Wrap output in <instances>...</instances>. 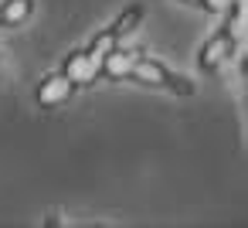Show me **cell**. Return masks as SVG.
Wrapping results in <instances>:
<instances>
[{"instance_id": "cell-1", "label": "cell", "mask_w": 248, "mask_h": 228, "mask_svg": "<svg viewBox=\"0 0 248 228\" xmlns=\"http://www.w3.org/2000/svg\"><path fill=\"white\" fill-rule=\"evenodd\" d=\"M129 79H140V82H150V85H163V89H170V92H177V96H194V82H187L184 75L163 68L156 58H143V55H136Z\"/></svg>"}, {"instance_id": "cell-2", "label": "cell", "mask_w": 248, "mask_h": 228, "mask_svg": "<svg viewBox=\"0 0 248 228\" xmlns=\"http://www.w3.org/2000/svg\"><path fill=\"white\" fill-rule=\"evenodd\" d=\"M143 14H146V11H143V4H129V7H126V11H123V14H119V17H116V21L109 24V28H106V31H99V34L92 38V45H89V48H92V51L99 55L102 48H112L116 41L129 38V34H133V31L140 28Z\"/></svg>"}, {"instance_id": "cell-3", "label": "cell", "mask_w": 248, "mask_h": 228, "mask_svg": "<svg viewBox=\"0 0 248 228\" xmlns=\"http://www.w3.org/2000/svg\"><path fill=\"white\" fill-rule=\"evenodd\" d=\"M62 72H65L75 85H82V82H89L92 75H99V55H95L92 48H75L72 55H65Z\"/></svg>"}, {"instance_id": "cell-4", "label": "cell", "mask_w": 248, "mask_h": 228, "mask_svg": "<svg viewBox=\"0 0 248 228\" xmlns=\"http://www.w3.org/2000/svg\"><path fill=\"white\" fill-rule=\"evenodd\" d=\"M72 92H75V82H72L65 72H58V75H48V79L34 89V102H38L41 109H51V106H62Z\"/></svg>"}, {"instance_id": "cell-5", "label": "cell", "mask_w": 248, "mask_h": 228, "mask_svg": "<svg viewBox=\"0 0 248 228\" xmlns=\"http://www.w3.org/2000/svg\"><path fill=\"white\" fill-rule=\"evenodd\" d=\"M133 62H136V51L112 45V48H106V55H99V75H102V79H112V82L129 79Z\"/></svg>"}, {"instance_id": "cell-6", "label": "cell", "mask_w": 248, "mask_h": 228, "mask_svg": "<svg viewBox=\"0 0 248 228\" xmlns=\"http://www.w3.org/2000/svg\"><path fill=\"white\" fill-rule=\"evenodd\" d=\"M31 11H34V0H4V4H0V24L17 28L31 17Z\"/></svg>"}, {"instance_id": "cell-7", "label": "cell", "mask_w": 248, "mask_h": 228, "mask_svg": "<svg viewBox=\"0 0 248 228\" xmlns=\"http://www.w3.org/2000/svg\"><path fill=\"white\" fill-rule=\"evenodd\" d=\"M234 4H238V0H201V7H207L211 14H228Z\"/></svg>"}, {"instance_id": "cell-8", "label": "cell", "mask_w": 248, "mask_h": 228, "mask_svg": "<svg viewBox=\"0 0 248 228\" xmlns=\"http://www.w3.org/2000/svg\"><path fill=\"white\" fill-rule=\"evenodd\" d=\"M184 4H197V7H201V0H184Z\"/></svg>"}]
</instances>
